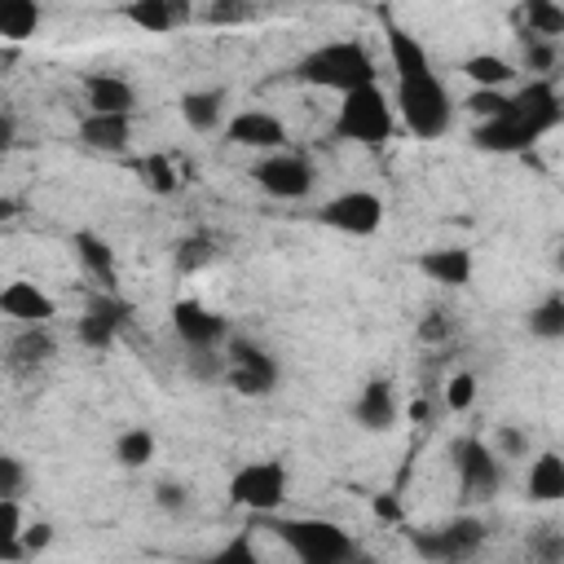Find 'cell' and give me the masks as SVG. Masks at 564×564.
I'll return each instance as SVG.
<instances>
[{"mask_svg": "<svg viewBox=\"0 0 564 564\" xmlns=\"http://www.w3.org/2000/svg\"><path fill=\"white\" fill-rule=\"evenodd\" d=\"M383 31H388V62L397 75V110L405 119V128L423 141L445 137L449 119H454V101L423 48V40H414V31H405L401 22H392L383 13Z\"/></svg>", "mask_w": 564, "mask_h": 564, "instance_id": "cell-1", "label": "cell"}, {"mask_svg": "<svg viewBox=\"0 0 564 564\" xmlns=\"http://www.w3.org/2000/svg\"><path fill=\"white\" fill-rule=\"evenodd\" d=\"M560 123H564V101H560L555 84L551 79H529L520 93H511L507 115L480 123L471 132V141L480 150H494V154H524L529 145H538Z\"/></svg>", "mask_w": 564, "mask_h": 564, "instance_id": "cell-2", "label": "cell"}, {"mask_svg": "<svg viewBox=\"0 0 564 564\" xmlns=\"http://www.w3.org/2000/svg\"><path fill=\"white\" fill-rule=\"evenodd\" d=\"M295 79L308 88H330V93H352V88H370L379 84V66L370 57V48L361 40H330L308 48L295 62Z\"/></svg>", "mask_w": 564, "mask_h": 564, "instance_id": "cell-3", "label": "cell"}, {"mask_svg": "<svg viewBox=\"0 0 564 564\" xmlns=\"http://www.w3.org/2000/svg\"><path fill=\"white\" fill-rule=\"evenodd\" d=\"M397 132V115L388 106V93L379 84L370 88H352L339 97V115H335V137L357 141V145H383Z\"/></svg>", "mask_w": 564, "mask_h": 564, "instance_id": "cell-4", "label": "cell"}, {"mask_svg": "<svg viewBox=\"0 0 564 564\" xmlns=\"http://www.w3.org/2000/svg\"><path fill=\"white\" fill-rule=\"evenodd\" d=\"M278 538L291 546L295 564H344L357 542L344 524L335 520H322V516H300V520H282L278 524Z\"/></svg>", "mask_w": 564, "mask_h": 564, "instance_id": "cell-5", "label": "cell"}, {"mask_svg": "<svg viewBox=\"0 0 564 564\" xmlns=\"http://www.w3.org/2000/svg\"><path fill=\"white\" fill-rule=\"evenodd\" d=\"M286 485H291V476H286L282 458H256V463H247V467L234 471L229 502L242 507V511L269 516V511H278L286 502Z\"/></svg>", "mask_w": 564, "mask_h": 564, "instance_id": "cell-6", "label": "cell"}, {"mask_svg": "<svg viewBox=\"0 0 564 564\" xmlns=\"http://www.w3.org/2000/svg\"><path fill=\"white\" fill-rule=\"evenodd\" d=\"M410 542L427 564H467L485 546V524L476 516H454L427 533H414Z\"/></svg>", "mask_w": 564, "mask_h": 564, "instance_id": "cell-7", "label": "cell"}, {"mask_svg": "<svg viewBox=\"0 0 564 564\" xmlns=\"http://www.w3.org/2000/svg\"><path fill=\"white\" fill-rule=\"evenodd\" d=\"M454 471H458L463 502H489L502 489V463L480 436L454 441Z\"/></svg>", "mask_w": 564, "mask_h": 564, "instance_id": "cell-8", "label": "cell"}, {"mask_svg": "<svg viewBox=\"0 0 564 564\" xmlns=\"http://www.w3.org/2000/svg\"><path fill=\"white\" fill-rule=\"evenodd\" d=\"M317 220L326 229L348 234V238H370V234L383 229V198L375 189H344V194L322 203Z\"/></svg>", "mask_w": 564, "mask_h": 564, "instance_id": "cell-9", "label": "cell"}, {"mask_svg": "<svg viewBox=\"0 0 564 564\" xmlns=\"http://www.w3.org/2000/svg\"><path fill=\"white\" fill-rule=\"evenodd\" d=\"M251 181H256L269 198L295 203V198H308V189H313V167H308V159L295 154V150H273V154H260V159H256Z\"/></svg>", "mask_w": 564, "mask_h": 564, "instance_id": "cell-10", "label": "cell"}, {"mask_svg": "<svg viewBox=\"0 0 564 564\" xmlns=\"http://www.w3.org/2000/svg\"><path fill=\"white\" fill-rule=\"evenodd\" d=\"M229 352H225V379L238 397H269L278 388V361L260 348V344H247V339H225Z\"/></svg>", "mask_w": 564, "mask_h": 564, "instance_id": "cell-11", "label": "cell"}, {"mask_svg": "<svg viewBox=\"0 0 564 564\" xmlns=\"http://www.w3.org/2000/svg\"><path fill=\"white\" fill-rule=\"evenodd\" d=\"M128 317H132V308H128L115 291H97V295L88 300L84 317L75 322V335H79V344H84V348L106 352V348L115 344V335H119V326H123Z\"/></svg>", "mask_w": 564, "mask_h": 564, "instance_id": "cell-12", "label": "cell"}, {"mask_svg": "<svg viewBox=\"0 0 564 564\" xmlns=\"http://www.w3.org/2000/svg\"><path fill=\"white\" fill-rule=\"evenodd\" d=\"M225 141L229 145H242V150H260V154H273V150H286V123L269 110H238L225 119Z\"/></svg>", "mask_w": 564, "mask_h": 564, "instance_id": "cell-13", "label": "cell"}, {"mask_svg": "<svg viewBox=\"0 0 564 564\" xmlns=\"http://www.w3.org/2000/svg\"><path fill=\"white\" fill-rule=\"evenodd\" d=\"M172 330L181 335L185 348H225V339H229V322L198 300L172 304Z\"/></svg>", "mask_w": 564, "mask_h": 564, "instance_id": "cell-14", "label": "cell"}, {"mask_svg": "<svg viewBox=\"0 0 564 564\" xmlns=\"http://www.w3.org/2000/svg\"><path fill=\"white\" fill-rule=\"evenodd\" d=\"M119 18L141 26V31L167 35L185 22H194V4L189 0H128V4H119Z\"/></svg>", "mask_w": 564, "mask_h": 564, "instance_id": "cell-15", "label": "cell"}, {"mask_svg": "<svg viewBox=\"0 0 564 564\" xmlns=\"http://www.w3.org/2000/svg\"><path fill=\"white\" fill-rule=\"evenodd\" d=\"M84 106L88 115H137V88L123 75L93 70L84 75Z\"/></svg>", "mask_w": 564, "mask_h": 564, "instance_id": "cell-16", "label": "cell"}, {"mask_svg": "<svg viewBox=\"0 0 564 564\" xmlns=\"http://www.w3.org/2000/svg\"><path fill=\"white\" fill-rule=\"evenodd\" d=\"M397 419H401V405H397L392 383H388V379H370V383L357 392V401H352V423H357L361 432H392Z\"/></svg>", "mask_w": 564, "mask_h": 564, "instance_id": "cell-17", "label": "cell"}, {"mask_svg": "<svg viewBox=\"0 0 564 564\" xmlns=\"http://www.w3.org/2000/svg\"><path fill=\"white\" fill-rule=\"evenodd\" d=\"M0 313L13 317V322H22V326H48V317L57 313V304H53V295H44L35 282L13 278V282L0 286Z\"/></svg>", "mask_w": 564, "mask_h": 564, "instance_id": "cell-18", "label": "cell"}, {"mask_svg": "<svg viewBox=\"0 0 564 564\" xmlns=\"http://www.w3.org/2000/svg\"><path fill=\"white\" fill-rule=\"evenodd\" d=\"M79 141L93 154H128L132 145V115H84Z\"/></svg>", "mask_w": 564, "mask_h": 564, "instance_id": "cell-19", "label": "cell"}, {"mask_svg": "<svg viewBox=\"0 0 564 564\" xmlns=\"http://www.w3.org/2000/svg\"><path fill=\"white\" fill-rule=\"evenodd\" d=\"M176 110L189 132H203V137L220 132L225 128V88H189V93H181Z\"/></svg>", "mask_w": 564, "mask_h": 564, "instance_id": "cell-20", "label": "cell"}, {"mask_svg": "<svg viewBox=\"0 0 564 564\" xmlns=\"http://www.w3.org/2000/svg\"><path fill=\"white\" fill-rule=\"evenodd\" d=\"M53 352H57V339L48 335V326H22V330L13 335L4 361H9V370H18V375H35L40 366L53 361Z\"/></svg>", "mask_w": 564, "mask_h": 564, "instance_id": "cell-21", "label": "cell"}, {"mask_svg": "<svg viewBox=\"0 0 564 564\" xmlns=\"http://www.w3.org/2000/svg\"><path fill=\"white\" fill-rule=\"evenodd\" d=\"M419 269L441 286H467L471 282V251L467 247H436L419 256Z\"/></svg>", "mask_w": 564, "mask_h": 564, "instance_id": "cell-22", "label": "cell"}, {"mask_svg": "<svg viewBox=\"0 0 564 564\" xmlns=\"http://www.w3.org/2000/svg\"><path fill=\"white\" fill-rule=\"evenodd\" d=\"M70 247H75L79 264H84V269H88L106 291H115L119 269H115V251L106 247V238H97L93 229H75V234H70Z\"/></svg>", "mask_w": 564, "mask_h": 564, "instance_id": "cell-23", "label": "cell"}, {"mask_svg": "<svg viewBox=\"0 0 564 564\" xmlns=\"http://www.w3.org/2000/svg\"><path fill=\"white\" fill-rule=\"evenodd\" d=\"M529 502H560L564 498V458L555 449H542L529 463Z\"/></svg>", "mask_w": 564, "mask_h": 564, "instance_id": "cell-24", "label": "cell"}, {"mask_svg": "<svg viewBox=\"0 0 564 564\" xmlns=\"http://www.w3.org/2000/svg\"><path fill=\"white\" fill-rule=\"evenodd\" d=\"M463 75L476 84V88H494V93H507V84L516 79V62L498 57V53H471L463 62Z\"/></svg>", "mask_w": 564, "mask_h": 564, "instance_id": "cell-25", "label": "cell"}, {"mask_svg": "<svg viewBox=\"0 0 564 564\" xmlns=\"http://www.w3.org/2000/svg\"><path fill=\"white\" fill-rule=\"evenodd\" d=\"M40 22H44L40 4H31V0H0V40L22 44V40H31L40 31Z\"/></svg>", "mask_w": 564, "mask_h": 564, "instance_id": "cell-26", "label": "cell"}, {"mask_svg": "<svg viewBox=\"0 0 564 564\" xmlns=\"http://www.w3.org/2000/svg\"><path fill=\"white\" fill-rule=\"evenodd\" d=\"M154 432L150 427H123L119 436H115V458H119V467H128V471H141V467H150L154 463Z\"/></svg>", "mask_w": 564, "mask_h": 564, "instance_id": "cell-27", "label": "cell"}, {"mask_svg": "<svg viewBox=\"0 0 564 564\" xmlns=\"http://www.w3.org/2000/svg\"><path fill=\"white\" fill-rule=\"evenodd\" d=\"M22 529H26V516L18 502H0V564H22L26 551H22Z\"/></svg>", "mask_w": 564, "mask_h": 564, "instance_id": "cell-28", "label": "cell"}, {"mask_svg": "<svg viewBox=\"0 0 564 564\" xmlns=\"http://www.w3.org/2000/svg\"><path fill=\"white\" fill-rule=\"evenodd\" d=\"M520 18L529 22L524 35H538V40H555V35H564V9H560L555 0H529V4L520 9Z\"/></svg>", "mask_w": 564, "mask_h": 564, "instance_id": "cell-29", "label": "cell"}, {"mask_svg": "<svg viewBox=\"0 0 564 564\" xmlns=\"http://www.w3.org/2000/svg\"><path fill=\"white\" fill-rule=\"evenodd\" d=\"M137 172H141V185L150 194H176L181 189V172H176V159L172 154H145L137 163Z\"/></svg>", "mask_w": 564, "mask_h": 564, "instance_id": "cell-30", "label": "cell"}, {"mask_svg": "<svg viewBox=\"0 0 564 564\" xmlns=\"http://www.w3.org/2000/svg\"><path fill=\"white\" fill-rule=\"evenodd\" d=\"M529 335H538V339H564V295L560 291H551L538 308H529Z\"/></svg>", "mask_w": 564, "mask_h": 564, "instance_id": "cell-31", "label": "cell"}, {"mask_svg": "<svg viewBox=\"0 0 564 564\" xmlns=\"http://www.w3.org/2000/svg\"><path fill=\"white\" fill-rule=\"evenodd\" d=\"M212 260H216V242H212L207 234H189V238H181L176 251H172L176 273H198V269H207Z\"/></svg>", "mask_w": 564, "mask_h": 564, "instance_id": "cell-32", "label": "cell"}, {"mask_svg": "<svg viewBox=\"0 0 564 564\" xmlns=\"http://www.w3.org/2000/svg\"><path fill=\"white\" fill-rule=\"evenodd\" d=\"M251 9L242 0H212V4H194V22H207V26H234V22H247Z\"/></svg>", "mask_w": 564, "mask_h": 564, "instance_id": "cell-33", "label": "cell"}, {"mask_svg": "<svg viewBox=\"0 0 564 564\" xmlns=\"http://www.w3.org/2000/svg\"><path fill=\"white\" fill-rule=\"evenodd\" d=\"M524 66L538 75V79H551L555 62H560V44L555 40H538V35H524Z\"/></svg>", "mask_w": 564, "mask_h": 564, "instance_id": "cell-34", "label": "cell"}, {"mask_svg": "<svg viewBox=\"0 0 564 564\" xmlns=\"http://www.w3.org/2000/svg\"><path fill=\"white\" fill-rule=\"evenodd\" d=\"M203 564H260V551H256V542H251L247 533H234V538L220 542Z\"/></svg>", "mask_w": 564, "mask_h": 564, "instance_id": "cell-35", "label": "cell"}, {"mask_svg": "<svg viewBox=\"0 0 564 564\" xmlns=\"http://www.w3.org/2000/svg\"><path fill=\"white\" fill-rule=\"evenodd\" d=\"M507 106H511V93H494V88H471V97H467V110H471L480 123L507 115Z\"/></svg>", "mask_w": 564, "mask_h": 564, "instance_id": "cell-36", "label": "cell"}, {"mask_svg": "<svg viewBox=\"0 0 564 564\" xmlns=\"http://www.w3.org/2000/svg\"><path fill=\"white\" fill-rule=\"evenodd\" d=\"M185 361H189V375H194L198 383H212V379L225 375V352H220V348H189Z\"/></svg>", "mask_w": 564, "mask_h": 564, "instance_id": "cell-37", "label": "cell"}, {"mask_svg": "<svg viewBox=\"0 0 564 564\" xmlns=\"http://www.w3.org/2000/svg\"><path fill=\"white\" fill-rule=\"evenodd\" d=\"M445 410H471V401H476V375H467V370H458V375H449L445 379Z\"/></svg>", "mask_w": 564, "mask_h": 564, "instance_id": "cell-38", "label": "cell"}, {"mask_svg": "<svg viewBox=\"0 0 564 564\" xmlns=\"http://www.w3.org/2000/svg\"><path fill=\"white\" fill-rule=\"evenodd\" d=\"M26 489V467L13 454H0V502H18Z\"/></svg>", "mask_w": 564, "mask_h": 564, "instance_id": "cell-39", "label": "cell"}, {"mask_svg": "<svg viewBox=\"0 0 564 564\" xmlns=\"http://www.w3.org/2000/svg\"><path fill=\"white\" fill-rule=\"evenodd\" d=\"M498 458H524V449H529V436L520 432V427H511V423H502L498 432H494V445H489Z\"/></svg>", "mask_w": 564, "mask_h": 564, "instance_id": "cell-40", "label": "cell"}, {"mask_svg": "<svg viewBox=\"0 0 564 564\" xmlns=\"http://www.w3.org/2000/svg\"><path fill=\"white\" fill-rule=\"evenodd\" d=\"M154 502H159L163 511L181 516V511L189 507V489H185L181 480H159V485H154Z\"/></svg>", "mask_w": 564, "mask_h": 564, "instance_id": "cell-41", "label": "cell"}, {"mask_svg": "<svg viewBox=\"0 0 564 564\" xmlns=\"http://www.w3.org/2000/svg\"><path fill=\"white\" fill-rule=\"evenodd\" d=\"M529 546H533V555H538L542 564H560V560H564V538H560V529H555V524H546Z\"/></svg>", "mask_w": 564, "mask_h": 564, "instance_id": "cell-42", "label": "cell"}, {"mask_svg": "<svg viewBox=\"0 0 564 564\" xmlns=\"http://www.w3.org/2000/svg\"><path fill=\"white\" fill-rule=\"evenodd\" d=\"M48 542H53V524H48V520H26V529H22V551H26V560L40 555V551H48Z\"/></svg>", "mask_w": 564, "mask_h": 564, "instance_id": "cell-43", "label": "cell"}, {"mask_svg": "<svg viewBox=\"0 0 564 564\" xmlns=\"http://www.w3.org/2000/svg\"><path fill=\"white\" fill-rule=\"evenodd\" d=\"M445 335H449L445 313H432V317H423V322H419V339H445Z\"/></svg>", "mask_w": 564, "mask_h": 564, "instance_id": "cell-44", "label": "cell"}, {"mask_svg": "<svg viewBox=\"0 0 564 564\" xmlns=\"http://www.w3.org/2000/svg\"><path fill=\"white\" fill-rule=\"evenodd\" d=\"M13 141H18V119L13 115H0V154L13 150Z\"/></svg>", "mask_w": 564, "mask_h": 564, "instance_id": "cell-45", "label": "cell"}, {"mask_svg": "<svg viewBox=\"0 0 564 564\" xmlns=\"http://www.w3.org/2000/svg\"><path fill=\"white\" fill-rule=\"evenodd\" d=\"M432 414H436V410H432V401H423V397H419V401H410V419H414V423H432Z\"/></svg>", "mask_w": 564, "mask_h": 564, "instance_id": "cell-46", "label": "cell"}, {"mask_svg": "<svg viewBox=\"0 0 564 564\" xmlns=\"http://www.w3.org/2000/svg\"><path fill=\"white\" fill-rule=\"evenodd\" d=\"M375 511H379L383 520H397V502H392V498H375Z\"/></svg>", "mask_w": 564, "mask_h": 564, "instance_id": "cell-47", "label": "cell"}, {"mask_svg": "<svg viewBox=\"0 0 564 564\" xmlns=\"http://www.w3.org/2000/svg\"><path fill=\"white\" fill-rule=\"evenodd\" d=\"M344 564H379V560H375V555H370V551H361V546H357V551H352V555H348V560H344Z\"/></svg>", "mask_w": 564, "mask_h": 564, "instance_id": "cell-48", "label": "cell"}, {"mask_svg": "<svg viewBox=\"0 0 564 564\" xmlns=\"http://www.w3.org/2000/svg\"><path fill=\"white\" fill-rule=\"evenodd\" d=\"M18 216V203L13 198H0V220H13Z\"/></svg>", "mask_w": 564, "mask_h": 564, "instance_id": "cell-49", "label": "cell"}]
</instances>
